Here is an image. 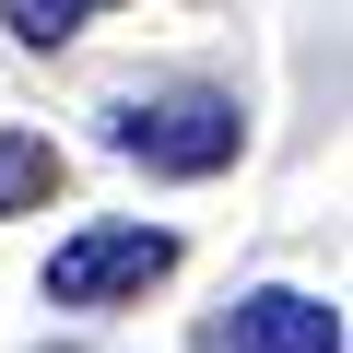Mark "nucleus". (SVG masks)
I'll list each match as a JSON object with an SVG mask.
<instances>
[{"mask_svg": "<svg viewBox=\"0 0 353 353\" xmlns=\"http://www.w3.org/2000/svg\"><path fill=\"white\" fill-rule=\"evenodd\" d=\"M106 141H118L141 176H224V165L248 153V118H236V94H212V83H165V94L118 106Z\"/></svg>", "mask_w": 353, "mask_h": 353, "instance_id": "obj_1", "label": "nucleus"}, {"mask_svg": "<svg viewBox=\"0 0 353 353\" xmlns=\"http://www.w3.org/2000/svg\"><path fill=\"white\" fill-rule=\"evenodd\" d=\"M165 271H176V236L165 224H83L48 259V306H141Z\"/></svg>", "mask_w": 353, "mask_h": 353, "instance_id": "obj_2", "label": "nucleus"}, {"mask_svg": "<svg viewBox=\"0 0 353 353\" xmlns=\"http://www.w3.org/2000/svg\"><path fill=\"white\" fill-rule=\"evenodd\" d=\"M201 353H341V306L306 294V283H259V294H236L212 318Z\"/></svg>", "mask_w": 353, "mask_h": 353, "instance_id": "obj_3", "label": "nucleus"}, {"mask_svg": "<svg viewBox=\"0 0 353 353\" xmlns=\"http://www.w3.org/2000/svg\"><path fill=\"white\" fill-rule=\"evenodd\" d=\"M59 189V141L48 130H0V212H48Z\"/></svg>", "mask_w": 353, "mask_h": 353, "instance_id": "obj_4", "label": "nucleus"}, {"mask_svg": "<svg viewBox=\"0 0 353 353\" xmlns=\"http://www.w3.org/2000/svg\"><path fill=\"white\" fill-rule=\"evenodd\" d=\"M0 12H12V36H24V48H71L94 12H118V0H0Z\"/></svg>", "mask_w": 353, "mask_h": 353, "instance_id": "obj_5", "label": "nucleus"}]
</instances>
